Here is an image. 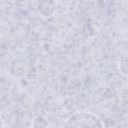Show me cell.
Masks as SVG:
<instances>
[{"label":"cell","instance_id":"7a4b0ae2","mask_svg":"<svg viewBox=\"0 0 128 128\" xmlns=\"http://www.w3.org/2000/svg\"><path fill=\"white\" fill-rule=\"evenodd\" d=\"M0 128H2V121H1V118H0Z\"/></svg>","mask_w":128,"mask_h":128},{"label":"cell","instance_id":"6da1fadb","mask_svg":"<svg viewBox=\"0 0 128 128\" xmlns=\"http://www.w3.org/2000/svg\"><path fill=\"white\" fill-rule=\"evenodd\" d=\"M64 128H103L98 116L90 112H77L65 123Z\"/></svg>","mask_w":128,"mask_h":128}]
</instances>
